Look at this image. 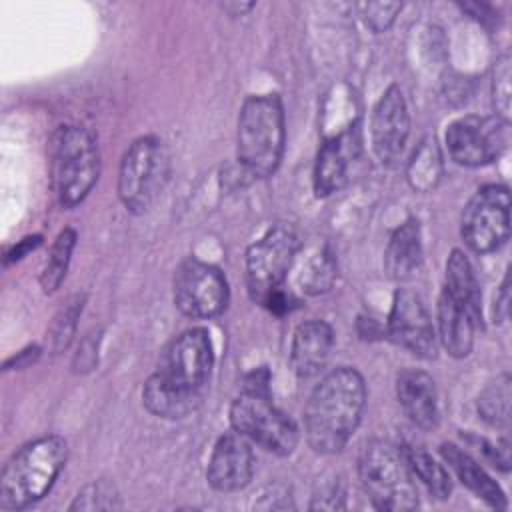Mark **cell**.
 I'll return each instance as SVG.
<instances>
[{"instance_id": "6da1fadb", "label": "cell", "mask_w": 512, "mask_h": 512, "mask_svg": "<svg viewBox=\"0 0 512 512\" xmlns=\"http://www.w3.org/2000/svg\"><path fill=\"white\" fill-rule=\"evenodd\" d=\"M366 406V384L352 366H336L314 386L304 408V430L318 454H338L356 432Z\"/></svg>"}, {"instance_id": "7a4b0ae2", "label": "cell", "mask_w": 512, "mask_h": 512, "mask_svg": "<svg viewBox=\"0 0 512 512\" xmlns=\"http://www.w3.org/2000/svg\"><path fill=\"white\" fill-rule=\"evenodd\" d=\"M286 122L278 94H254L242 102L236 130L238 164L252 180L272 176L284 156Z\"/></svg>"}, {"instance_id": "3957f363", "label": "cell", "mask_w": 512, "mask_h": 512, "mask_svg": "<svg viewBox=\"0 0 512 512\" xmlns=\"http://www.w3.org/2000/svg\"><path fill=\"white\" fill-rule=\"evenodd\" d=\"M66 458L68 444L56 434L24 444L2 468L0 508L24 510L42 500L54 486Z\"/></svg>"}, {"instance_id": "277c9868", "label": "cell", "mask_w": 512, "mask_h": 512, "mask_svg": "<svg viewBox=\"0 0 512 512\" xmlns=\"http://www.w3.org/2000/svg\"><path fill=\"white\" fill-rule=\"evenodd\" d=\"M50 172L62 208L78 206L100 174V152L94 136L74 124L58 126L50 138Z\"/></svg>"}, {"instance_id": "5b68a950", "label": "cell", "mask_w": 512, "mask_h": 512, "mask_svg": "<svg viewBox=\"0 0 512 512\" xmlns=\"http://www.w3.org/2000/svg\"><path fill=\"white\" fill-rule=\"evenodd\" d=\"M358 476L374 508L400 512L418 506L414 474L396 444L388 440L368 442L358 460Z\"/></svg>"}, {"instance_id": "8992f818", "label": "cell", "mask_w": 512, "mask_h": 512, "mask_svg": "<svg viewBox=\"0 0 512 512\" xmlns=\"http://www.w3.org/2000/svg\"><path fill=\"white\" fill-rule=\"evenodd\" d=\"M170 178V152L158 136L136 138L120 160L118 196L132 214L148 212Z\"/></svg>"}, {"instance_id": "52a82bcc", "label": "cell", "mask_w": 512, "mask_h": 512, "mask_svg": "<svg viewBox=\"0 0 512 512\" xmlns=\"http://www.w3.org/2000/svg\"><path fill=\"white\" fill-rule=\"evenodd\" d=\"M230 424L276 456H290L300 440L296 422L272 402L270 390L242 388L230 404Z\"/></svg>"}, {"instance_id": "ba28073f", "label": "cell", "mask_w": 512, "mask_h": 512, "mask_svg": "<svg viewBox=\"0 0 512 512\" xmlns=\"http://www.w3.org/2000/svg\"><path fill=\"white\" fill-rule=\"evenodd\" d=\"M298 250L300 240L288 224L268 228L264 236L246 250V286L256 304H260L270 290L284 284Z\"/></svg>"}, {"instance_id": "9c48e42d", "label": "cell", "mask_w": 512, "mask_h": 512, "mask_svg": "<svg viewBox=\"0 0 512 512\" xmlns=\"http://www.w3.org/2000/svg\"><path fill=\"white\" fill-rule=\"evenodd\" d=\"M460 234L478 254L504 246L510 236V190L502 184L482 186L462 212Z\"/></svg>"}, {"instance_id": "30bf717a", "label": "cell", "mask_w": 512, "mask_h": 512, "mask_svg": "<svg viewBox=\"0 0 512 512\" xmlns=\"http://www.w3.org/2000/svg\"><path fill=\"white\" fill-rule=\"evenodd\" d=\"M228 280L214 264L186 258L174 274V304L188 318H212L226 310Z\"/></svg>"}, {"instance_id": "8fae6325", "label": "cell", "mask_w": 512, "mask_h": 512, "mask_svg": "<svg viewBox=\"0 0 512 512\" xmlns=\"http://www.w3.org/2000/svg\"><path fill=\"white\" fill-rule=\"evenodd\" d=\"M510 122L500 116H462L446 128V148L460 166H486L508 146Z\"/></svg>"}, {"instance_id": "7c38bea8", "label": "cell", "mask_w": 512, "mask_h": 512, "mask_svg": "<svg viewBox=\"0 0 512 512\" xmlns=\"http://www.w3.org/2000/svg\"><path fill=\"white\" fill-rule=\"evenodd\" d=\"M214 366V350L208 330L188 328L180 332L164 350L158 372L174 384L202 392Z\"/></svg>"}, {"instance_id": "4fadbf2b", "label": "cell", "mask_w": 512, "mask_h": 512, "mask_svg": "<svg viewBox=\"0 0 512 512\" xmlns=\"http://www.w3.org/2000/svg\"><path fill=\"white\" fill-rule=\"evenodd\" d=\"M386 332L392 342L418 358H434L438 338L434 324L420 296L408 288H398L392 300Z\"/></svg>"}, {"instance_id": "5bb4252c", "label": "cell", "mask_w": 512, "mask_h": 512, "mask_svg": "<svg viewBox=\"0 0 512 512\" xmlns=\"http://www.w3.org/2000/svg\"><path fill=\"white\" fill-rule=\"evenodd\" d=\"M362 150L360 122L350 120L344 128L324 138L318 148L312 182L318 198L338 192L350 178V168Z\"/></svg>"}, {"instance_id": "9a60e30c", "label": "cell", "mask_w": 512, "mask_h": 512, "mask_svg": "<svg viewBox=\"0 0 512 512\" xmlns=\"http://www.w3.org/2000/svg\"><path fill=\"white\" fill-rule=\"evenodd\" d=\"M410 136V114L400 86L392 84L384 90L372 110L370 140L382 164H394Z\"/></svg>"}, {"instance_id": "2e32d148", "label": "cell", "mask_w": 512, "mask_h": 512, "mask_svg": "<svg viewBox=\"0 0 512 512\" xmlns=\"http://www.w3.org/2000/svg\"><path fill=\"white\" fill-rule=\"evenodd\" d=\"M254 472V454L250 440L232 430L222 434L208 458L206 480L216 492H238L248 486Z\"/></svg>"}, {"instance_id": "e0dca14e", "label": "cell", "mask_w": 512, "mask_h": 512, "mask_svg": "<svg viewBox=\"0 0 512 512\" xmlns=\"http://www.w3.org/2000/svg\"><path fill=\"white\" fill-rule=\"evenodd\" d=\"M396 396L410 418V422L422 430H434L440 422L438 390L434 378L416 368H406L396 378Z\"/></svg>"}, {"instance_id": "ac0fdd59", "label": "cell", "mask_w": 512, "mask_h": 512, "mask_svg": "<svg viewBox=\"0 0 512 512\" xmlns=\"http://www.w3.org/2000/svg\"><path fill=\"white\" fill-rule=\"evenodd\" d=\"M334 332L324 320H306L296 326L290 344V366L298 378L316 376L328 362Z\"/></svg>"}, {"instance_id": "d6986e66", "label": "cell", "mask_w": 512, "mask_h": 512, "mask_svg": "<svg viewBox=\"0 0 512 512\" xmlns=\"http://www.w3.org/2000/svg\"><path fill=\"white\" fill-rule=\"evenodd\" d=\"M440 456L448 464V468L456 474V478L478 498H482L490 508L506 510L508 500L502 492V488L492 480V476L460 446L452 442L440 444Z\"/></svg>"}, {"instance_id": "ffe728a7", "label": "cell", "mask_w": 512, "mask_h": 512, "mask_svg": "<svg viewBox=\"0 0 512 512\" xmlns=\"http://www.w3.org/2000/svg\"><path fill=\"white\" fill-rule=\"evenodd\" d=\"M438 340L446 352L454 358H464L472 352L474 330L478 326L476 318L454 300L444 288L438 296Z\"/></svg>"}, {"instance_id": "44dd1931", "label": "cell", "mask_w": 512, "mask_h": 512, "mask_svg": "<svg viewBox=\"0 0 512 512\" xmlns=\"http://www.w3.org/2000/svg\"><path fill=\"white\" fill-rule=\"evenodd\" d=\"M422 232L416 218L402 222L390 236L384 252V270L390 278L402 282L410 280L422 266Z\"/></svg>"}, {"instance_id": "7402d4cb", "label": "cell", "mask_w": 512, "mask_h": 512, "mask_svg": "<svg viewBox=\"0 0 512 512\" xmlns=\"http://www.w3.org/2000/svg\"><path fill=\"white\" fill-rule=\"evenodd\" d=\"M142 402L154 416L178 420L198 408L200 392L186 390L156 370L142 388Z\"/></svg>"}, {"instance_id": "603a6c76", "label": "cell", "mask_w": 512, "mask_h": 512, "mask_svg": "<svg viewBox=\"0 0 512 512\" xmlns=\"http://www.w3.org/2000/svg\"><path fill=\"white\" fill-rule=\"evenodd\" d=\"M444 290L458 300L480 324L482 322V294L472 270L470 260L462 250H452L446 260V284Z\"/></svg>"}, {"instance_id": "cb8c5ba5", "label": "cell", "mask_w": 512, "mask_h": 512, "mask_svg": "<svg viewBox=\"0 0 512 512\" xmlns=\"http://www.w3.org/2000/svg\"><path fill=\"white\" fill-rule=\"evenodd\" d=\"M402 452L406 456V462H408L412 474L426 486L430 496H434L438 500L450 498L452 480H450V474L446 472V468L440 462H436L420 446H404Z\"/></svg>"}, {"instance_id": "d4e9b609", "label": "cell", "mask_w": 512, "mask_h": 512, "mask_svg": "<svg viewBox=\"0 0 512 512\" xmlns=\"http://www.w3.org/2000/svg\"><path fill=\"white\" fill-rule=\"evenodd\" d=\"M406 176L410 186L418 192H428L438 184L442 176V156L434 138H424L418 144L408 162Z\"/></svg>"}, {"instance_id": "484cf974", "label": "cell", "mask_w": 512, "mask_h": 512, "mask_svg": "<svg viewBox=\"0 0 512 512\" xmlns=\"http://www.w3.org/2000/svg\"><path fill=\"white\" fill-rule=\"evenodd\" d=\"M74 246H76V230L70 226L60 230V234L56 236V240L50 248V254L42 268V274H40V286L46 294H52L60 288V284L68 272Z\"/></svg>"}, {"instance_id": "4316f807", "label": "cell", "mask_w": 512, "mask_h": 512, "mask_svg": "<svg viewBox=\"0 0 512 512\" xmlns=\"http://www.w3.org/2000/svg\"><path fill=\"white\" fill-rule=\"evenodd\" d=\"M510 376L502 374L490 382L478 398V414L482 420L496 428H504L510 422Z\"/></svg>"}, {"instance_id": "83f0119b", "label": "cell", "mask_w": 512, "mask_h": 512, "mask_svg": "<svg viewBox=\"0 0 512 512\" xmlns=\"http://www.w3.org/2000/svg\"><path fill=\"white\" fill-rule=\"evenodd\" d=\"M336 274V258L332 256L330 250L322 248L304 262L298 282L306 294H322L332 288Z\"/></svg>"}, {"instance_id": "f1b7e54d", "label": "cell", "mask_w": 512, "mask_h": 512, "mask_svg": "<svg viewBox=\"0 0 512 512\" xmlns=\"http://www.w3.org/2000/svg\"><path fill=\"white\" fill-rule=\"evenodd\" d=\"M84 300H86L84 294L70 296L66 300V304L52 318L50 328H48V346H50L52 354L66 350L68 344L72 342V336L76 332V322L84 308Z\"/></svg>"}, {"instance_id": "f546056e", "label": "cell", "mask_w": 512, "mask_h": 512, "mask_svg": "<svg viewBox=\"0 0 512 512\" xmlns=\"http://www.w3.org/2000/svg\"><path fill=\"white\" fill-rule=\"evenodd\" d=\"M120 508H122V502H120V494H118L116 486L112 482H108L106 478H100V480L86 484L76 494V498L68 510L94 512V510H120Z\"/></svg>"}, {"instance_id": "4dcf8cb0", "label": "cell", "mask_w": 512, "mask_h": 512, "mask_svg": "<svg viewBox=\"0 0 512 512\" xmlns=\"http://www.w3.org/2000/svg\"><path fill=\"white\" fill-rule=\"evenodd\" d=\"M510 54H502L492 70V102L496 108V116L510 122Z\"/></svg>"}, {"instance_id": "1f68e13d", "label": "cell", "mask_w": 512, "mask_h": 512, "mask_svg": "<svg viewBox=\"0 0 512 512\" xmlns=\"http://www.w3.org/2000/svg\"><path fill=\"white\" fill-rule=\"evenodd\" d=\"M360 8H362V18L366 26L378 34L390 28L396 14L402 10V4L400 2H366Z\"/></svg>"}, {"instance_id": "d6a6232c", "label": "cell", "mask_w": 512, "mask_h": 512, "mask_svg": "<svg viewBox=\"0 0 512 512\" xmlns=\"http://www.w3.org/2000/svg\"><path fill=\"white\" fill-rule=\"evenodd\" d=\"M260 306H264V308H266L268 312H272L274 316H284V314H290V312L298 306V298H296L290 290H286L284 284H282V286L270 290V292L262 298Z\"/></svg>"}, {"instance_id": "836d02e7", "label": "cell", "mask_w": 512, "mask_h": 512, "mask_svg": "<svg viewBox=\"0 0 512 512\" xmlns=\"http://www.w3.org/2000/svg\"><path fill=\"white\" fill-rule=\"evenodd\" d=\"M312 510H336V508H344V490L332 482L328 486L320 488V494L312 496Z\"/></svg>"}, {"instance_id": "e575fe53", "label": "cell", "mask_w": 512, "mask_h": 512, "mask_svg": "<svg viewBox=\"0 0 512 512\" xmlns=\"http://www.w3.org/2000/svg\"><path fill=\"white\" fill-rule=\"evenodd\" d=\"M96 348H98V334H88L80 346H78V352L74 356V370L76 372H86V370H92V366L96 364Z\"/></svg>"}, {"instance_id": "d590c367", "label": "cell", "mask_w": 512, "mask_h": 512, "mask_svg": "<svg viewBox=\"0 0 512 512\" xmlns=\"http://www.w3.org/2000/svg\"><path fill=\"white\" fill-rule=\"evenodd\" d=\"M40 244H42V236H40V234H34V236H26V238H22L20 242H16V244L6 252V256H4V266H8V264H12V262L22 260L26 254L34 252Z\"/></svg>"}, {"instance_id": "8d00e7d4", "label": "cell", "mask_w": 512, "mask_h": 512, "mask_svg": "<svg viewBox=\"0 0 512 512\" xmlns=\"http://www.w3.org/2000/svg\"><path fill=\"white\" fill-rule=\"evenodd\" d=\"M508 302H510V294H508V274L502 280V286L498 288L496 296H494V322H504L508 316Z\"/></svg>"}, {"instance_id": "74e56055", "label": "cell", "mask_w": 512, "mask_h": 512, "mask_svg": "<svg viewBox=\"0 0 512 512\" xmlns=\"http://www.w3.org/2000/svg\"><path fill=\"white\" fill-rule=\"evenodd\" d=\"M40 356V348L38 346H28L22 352H18L16 356H12L10 360H6L4 370H12V368H26L28 364H32L36 358Z\"/></svg>"}, {"instance_id": "f35d334b", "label": "cell", "mask_w": 512, "mask_h": 512, "mask_svg": "<svg viewBox=\"0 0 512 512\" xmlns=\"http://www.w3.org/2000/svg\"><path fill=\"white\" fill-rule=\"evenodd\" d=\"M222 8H224L230 16H244L248 10L254 8V2H224Z\"/></svg>"}]
</instances>
